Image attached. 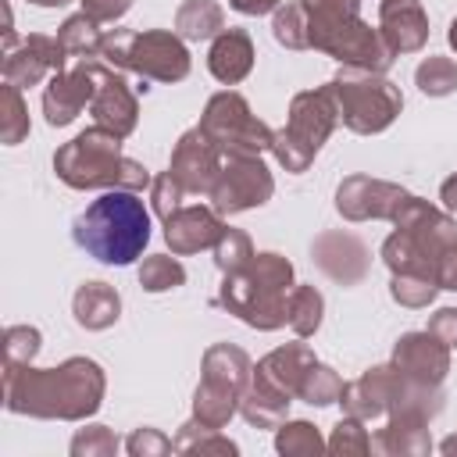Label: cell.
Returning a JSON list of instances; mask_svg holds the SVG:
<instances>
[{"mask_svg":"<svg viewBox=\"0 0 457 457\" xmlns=\"http://www.w3.org/2000/svg\"><path fill=\"white\" fill-rule=\"evenodd\" d=\"M104 368L93 357H68L57 368L4 364V407L29 418L86 421L104 403Z\"/></svg>","mask_w":457,"mask_h":457,"instance_id":"obj_1","label":"cell"},{"mask_svg":"<svg viewBox=\"0 0 457 457\" xmlns=\"http://www.w3.org/2000/svg\"><path fill=\"white\" fill-rule=\"evenodd\" d=\"M71 239L100 264H132L150 243V211L132 189H104L71 225Z\"/></svg>","mask_w":457,"mask_h":457,"instance_id":"obj_2","label":"cell"},{"mask_svg":"<svg viewBox=\"0 0 457 457\" xmlns=\"http://www.w3.org/2000/svg\"><path fill=\"white\" fill-rule=\"evenodd\" d=\"M300 7L307 14L311 50H321L346 68L389 71L396 54L386 46L382 32L361 18V0H300Z\"/></svg>","mask_w":457,"mask_h":457,"instance_id":"obj_3","label":"cell"},{"mask_svg":"<svg viewBox=\"0 0 457 457\" xmlns=\"http://www.w3.org/2000/svg\"><path fill=\"white\" fill-rule=\"evenodd\" d=\"M289 293H293V264L282 253H253L246 268L221 275L218 307L246 321L250 328L275 332L289 321Z\"/></svg>","mask_w":457,"mask_h":457,"instance_id":"obj_4","label":"cell"},{"mask_svg":"<svg viewBox=\"0 0 457 457\" xmlns=\"http://www.w3.org/2000/svg\"><path fill=\"white\" fill-rule=\"evenodd\" d=\"M54 171L71 189H132V193H143L154 182L139 161L121 154V136L96 125V121L54 154Z\"/></svg>","mask_w":457,"mask_h":457,"instance_id":"obj_5","label":"cell"},{"mask_svg":"<svg viewBox=\"0 0 457 457\" xmlns=\"http://www.w3.org/2000/svg\"><path fill=\"white\" fill-rule=\"evenodd\" d=\"M100 61L121 71H136L143 82H179L193 68L186 39L168 29H146V32L111 29L104 32Z\"/></svg>","mask_w":457,"mask_h":457,"instance_id":"obj_6","label":"cell"},{"mask_svg":"<svg viewBox=\"0 0 457 457\" xmlns=\"http://www.w3.org/2000/svg\"><path fill=\"white\" fill-rule=\"evenodd\" d=\"M339 125V104L332 93V82L318 86V89H303L289 100V118L282 129H275L271 139V154L275 161L300 175L311 168L314 154L325 146V139L332 136V129Z\"/></svg>","mask_w":457,"mask_h":457,"instance_id":"obj_7","label":"cell"},{"mask_svg":"<svg viewBox=\"0 0 457 457\" xmlns=\"http://www.w3.org/2000/svg\"><path fill=\"white\" fill-rule=\"evenodd\" d=\"M336 104H339V121L357 132V136H375L386 132L396 114L403 111V93L393 86L382 71H364V68H346L328 79Z\"/></svg>","mask_w":457,"mask_h":457,"instance_id":"obj_8","label":"cell"},{"mask_svg":"<svg viewBox=\"0 0 457 457\" xmlns=\"http://www.w3.org/2000/svg\"><path fill=\"white\" fill-rule=\"evenodd\" d=\"M200 129L214 139V146L225 157H261L271 150V139H275V129H268L250 111L246 96L236 89H221L207 100L200 114Z\"/></svg>","mask_w":457,"mask_h":457,"instance_id":"obj_9","label":"cell"},{"mask_svg":"<svg viewBox=\"0 0 457 457\" xmlns=\"http://www.w3.org/2000/svg\"><path fill=\"white\" fill-rule=\"evenodd\" d=\"M271 193H275V179L261 157H225L207 196H211V207L221 218H228V214L268 204Z\"/></svg>","mask_w":457,"mask_h":457,"instance_id":"obj_10","label":"cell"},{"mask_svg":"<svg viewBox=\"0 0 457 457\" xmlns=\"http://www.w3.org/2000/svg\"><path fill=\"white\" fill-rule=\"evenodd\" d=\"M100 57H79L71 61L68 68L54 71L43 86V114H46V125L61 129V125H71L89 104H93V93H96V82H100Z\"/></svg>","mask_w":457,"mask_h":457,"instance_id":"obj_11","label":"cell"},{"mask_svg":"<svg viewBox=\"0 0 457 457\" xmlns=\"http://www.w3.org/2000/svg\"><path fill=\"white\" fill-rule=\"evenodd\" d=\"M221 164H225V154L214 146V139L196 125V129H186L182 136H179V143H175V150H171V164H168V171H171V179L186 189V193H211V186H214V179H218V171H221Z\"/></svg>","mask_w":457,"mask_h":457,"instance_id":"obj_12","label":"cell"},{"mask_svg":"<svg viewBox=\"0 0 457 457\" xmlns=\"http://www.w3.org/2000/svg\"><path fill=\"white\" fill-rule=\"evenodd\" d=\"M407 200V189L386 179H371V175H350L339 182L336 189V211L346 221H393V214L400 211V204Z\"/></svg>","mask_w":457,"mask_h":457,"instance_id":"obj_13","label":"cell"},{"mask_svg":"<svg viewBox=\"0 0 457 457\" xmlns=\"http://www.w3.org/2000/svg\"><path fill=\"white\" fill-rule=\"evenodd\" d=\"M68 54L61 46L57 36H43V32H32L25 36L18 46H11L4 54V82L25 89V86H39L43 79H50L54 71L68 68Z\"/></svg>","mask_w":457,"mask_h":457,"instance_id":"obj_14","label":"cell"},{"mask_svg":"<svg viewBox=\"0 0 457 457\" xmlns=\"http://www.w3.org/2000/svg\"><path fill=\"white\" fill-rule=\"evenodd\" d=\"M89 114H93L96 125L118 132L121 139L132 136V129H136V121H139V100H136V89H129V82H125V79L118 75V68H111L107 61L100 64V82H96Z\"/></svg>","mask_w":457,"mask_h":457,"instance_id":"obj_15","label":"cell"},{"mask_svg":"<svg viewBox=\"0 0 457 457\" xmlns=\"http://www.w3.org/2000/svg\"><path fill=\"white\" fill-rule=\"evenodd\" d=\"M393 364L425 386H443L446 371H450V346L443 339H436L428 328L421 332H403L393 346Z\"/></svg>","mask_w":457,"mask_h":457,"instance_id":"obj_16","label":"cell"},{"mask_svg":"<svg viewBox=\"0 0 457 457\" xmlns=\"http://www.w3.org/2000/svg\"><path fill=\"white\" fill-rule=\"evenodd\" d=\"M311 257L332 282H343V286H357L371 271L368 246L350 232H321L311 246Z\"/></svg>","mask_w":457,"mask_h":457,"instance_id":"obj_17","label":"cell"},{"mask_svg":"<svg viewBox=\"0 0 457 457\" xmlns=\"http://www.w3.org/2000/svg\"><path fill=\"white\" fill-rule=\"evenodd\" d=\"M228 225L221 221V214L214 207H204V204H182L168 221H164V243L171 246V253L186 257V253H196V250H207L221 239Z\"/></svg>","mask_w":457,"mask_h":457,"instance_id":"obj_18","label":"cell"},{"mask_svg":"<svg viewBox=\"0 0 457 457\" xmlns=\"http://www.w3.org/2000/svg\"><path fill=\"white\" fill-rule=\"evenodd\" d=\"M378 32L393 54H414L428 43V14L418 0H382Z\"/></svg>","mask_w":457,"mask_h":457,"instance_id":"obj_19","label":"cell"},{"mask_svg":"<svg viewBox=\"0 0 457 457\" xmlns=\"http://www.w3.org/2000/svg\"><path fill=\"white\" fill-rule=\"evenodd\" d=\"M318 364L314 350L307 343H286V346H275L271 353H264L257 364H253V378L286 393V396H296L307 371Z\"/></svg>","mask_w":457,"mask_h":457,"instance_id":"obj_20","label":"cell"},{"mask_svg":"<svg viewBox=\"0 0 457 457\" xmlns=\"http://www.w3.org/2000/svg\"><path fill=\"white\" fill-rule=\"evenodd\" d=\"M253 68V39L246 29H221L207 50V71L221 86H236Z\"/></svg>","mask_w":457,"mask_h":457,"instance_id":"obj_21","label":"cell"},{"mask_svg":"<svg viewBox=\"0 0 457 457\" xmlns=\"http://www.w3.org/2000/svg\"><path fill=\"white\" fill-rule=\"evenodd\" d=\"M371 450L386 457H425L432 453L428 421L414 414H389L386 425L371 436Z\"/></svg>","mask_w":457,"mask_h":457,"instance_id":"obj_22","label":"cell"},{"mask_svg":"<svg viewBox=\"0 0 457 457\" xmlns=\"http://www.w3.org/2000/svg\"><path fill=\"white\" fill-rule=\"evenodd\" d=\"M71 314L82 328L89 332H100V328H111L118 318H121V296L114 286L107 282H82L71 296Z\"/></svg>","mask_w":457,"mask_h":457,"instance_id":"obj_23","label":"cell"},{"mask_svg":"<svg viewBox=\"0 0 457 457\" xmlns=\"http://www.w3.org/2000/svg\"><path fill=\"white\" fill-rule=\"evenodd\" d=\"M200 378L218 382V386H228V389H236V393L243 396L246 386H250V378H253V361L246 357V350H239V346H232V343H214V346H207V353H204V371H200Z\"/></svg>","mask_w":457,"mask_h":457,"instance_id":"obj_24","label":"cell"},{"mask_svg":"<svg viewBox=\"0 0 457 457\" xmlns=\"http://www.w3.org/2000/svg\"><path fill=\"white\" fill-rule=\"evenodd\" d=\"M289 403H293V396H286V393L250 378V386H246V393L239 400V414L253 428H278L289 418Z\"/></svg>","mask_w":457,"mask_h":457,"instance_id":"obj_25","label":"cell"},{"mask_svg":"<svg viewBox=\"0 0 457 457\" xmlns=\"http://www.w3.org/2000/svg\"><path fill=\"white\" fill-rule=\"evenodd\" d=\"M239 400L243 396L236 389L200 378V386L193 393V418L204 421V425H211V428H225L239 414Z\"/></svg>","mask_w":457,"mask_h":457,"instance_id":"obj_26","label":"cell"},{"mask_svg":"<svg viewBox=\"0 0 457 457\" xmlns=\"http://www.w3.org/2000/svg\"><path fill=\"white\" fill-rule=\"evenodd\" d=\"M221 29H225V11L214 0H186L175 11V32L182 39H193V43L214 39Z\"/></svg>","mask_w":457,"mask_h":457,"instance_id":"obj_27","label":"cell"},{"mask_svg":"<svg viewBox=\"0 0 457 457\" xmlns=\"http://www.w3.org/2000/svg\"><path fill=\"white\" fill-rule=\"evenodd\" d=\"M171 450L175 453H239V446L228 439V436H221V428H211V425H204V421H196V418H189L179 432H175V439H171Z\"/></svg>","mask_w":457,"mask_h":457,"instance_id":"obj_28","label":"cell"},{"mask_svg":"<svg viewBox=\"0 0 457 457\" xmlns=\"http://www.w3.org/2000/svg\"><path fill=\"white\" fill-rule=\"evenodd\" d=\"M57 39H61L64 54H68L71 61H79V57H100L104 32H100V21H93L89 14H71V18H64V25L57 29Z\"/></svg>","mask_w":457,"mask_h":457,"instance_id":"obj_29","label":"cell"},{"mask_svg":"<svg viewBox=\"0 0 457 457\" xmlns=\"http://www.w3.org/2000/svg\"><path fill=\"white\" fill-rule=\"evenodd\" d=\"M321 314H325V296L314 289V286H293L289 293V328L296 332V339H307L318 332L321 325Z\"/></svg>","mask_w":457,"mask_h":457,"instance_id":"obj_30","label":"cell"},{"mask_svg":"<svg viewBox=\"0 0 457 457\" xmlns=\"http://www.w3.org/2000/svg\"><path fill=\"white\" fill-rule=\"evenodd\" d=\"M275 450L282 457H314L321 450H328V439H321V432L311 421H282L275 428Z\"/></svg>","mask_w":457,"mask_h":457,"instance_id":"obj_31","label":"cell"},{"mask_svg":"<svg viewBox=\"0 0 457 457\" xmlns=\"http://www.w3.org/2000/svg\"><path fill=\"white\" fill-rule=\"evenodd\" d=\"M186 282V268L179 261V253H150L143 257L139 264V286L146 293H168V289H179Z\"/></svg>","mask_w":457,"mask_h":457,"instance_id":"obj_32","label":"cell"},{"mask_svg":"<svg viewBox=\"0 0 457 457\" xmlns=\"http://www.w3.org/2000/svg\"><path fill=\"white\" fill-rule=\"evenodd\" d=\"M29 136V107L21 100V89L4 82L0 86V139L4 146H18Z\"/></svg>","mask_w":457,"mask_h":457,"instance_id":"obj_33","label":"cell"},{"mask_svg":"<svg viewBox=\"0 0 457 457\" xmlns=\"http://www.w3.org/2000/svg\"><path fill=\"white\" fill-rule=\"evenodd\" d=\"M271 36L275 43H282L286 50H311V39H307V14L296 4H278L275 14H271Z\"/></svg>","mask_w":457,"mask_h":457,"instance_id":"obj_34","label":"cell"},{"mask_svg":"<svg viewBox=\"0 0 457 457\" xmlns=\"http://www.w3.org/2000/svg\"><path fill=\"white\" fill-rule=\"evenodd\" d=\"M414 82L425 96H450L457 93V61L432 54L414 68Z\"/></svg>","mask_w":457,"mask_h":457,"instance_id":"obj_35","label":"cell"},{"mask_svg":"<svg viewBox=\"0 0 457 457\" xmlns=\"http://www.w3.org/2000/svg\"><path fill=\"white\" fill-rule=\"evenodd\" d=\"M343 378L328 368V364H314L311 371H307V378H303V386H300V400L303 403H311V407H328V403H339V396H343Z\"/></svg>","mask_w":457,"mask_h":457,"instance_id":"obj_36","label":"cell"},{"mask_svg":"<svg viewBox=\"0 0 457 457\" xmlns=\"http://www.w3.org/2000/svg\"><path fill=\"white\" fill-rule=\"evenodd\" d=\"M211 250H214V264H218L221 275H232V271L246 268L250 257H253V243H250V236L239 232V228H225L221 239H218Z\"/></svg>","mask_w":457,"mask_h":457,"instance_id":"obj_37","label":"cell"},{"mask_svg":"<svg viewBox=\"0 0 457 457\" xmlns=\"http://www.w3.org/2000/svg\"><path fill=\"white\" fill-rule=\"evenodd\" d=\"M43 336L32 325H7L4 328V364H32L39 353Z\"/></svg>","mask_w":457,"mask_h":457,"instance_id":"obj_38","label":"cell"},{"mask_svg":"<svg viewBox=\"0 0 457 457\" xmlns=\"http://www.w3.org/2000/svg\"><path fill=\"white\" fill-rule=\"evenodd\" d=\"M328 450L332 453H343V457H350V453H371V436H368V428H364V421L361 418H339L336 421V428H332V436H328Z\"/></svg>","mask_w":457,"mask_h":457,"instance_id":"obj_39","label":"cell"},{"mask_svg":"<svg viewBox=\"0 0 457 457\" xmlns=\"http://www.w3.org/2000/svg\"><path fill=\"white\" fill-rule=\"evenodd\" d=\"M436 293H439V286L421 275H393L389 278V296L403 307H428L436 300Z\"/></svg>","mask_w":457,"mask_h":457,"instance_id":"obj_40","label":"cell"},{"mask_svg":"<svg viewBox=\"0 0 457 457\" xmlns=\"http://www.w3.org/2000/svg\"><path fill=\"white\" fill-rule=\"evenodd\" d=\"M118 446H121V439L107 425H86L71 436L75 457H111V453H118Z\"/></svg>","mask_w":457,"mask_h":457,"instance_id":"obj_41","label":"cell"},{"mask_svg":"<svg viewBox=\"0 0 457 457\" xmlns=\"http://www.w3.org/2000/svg\"><path fill=\"white\" fill-rule=\"evenodd\" d=\"M182 196H186V189L171 179V171H164V175H157V179L150 182V204H154V214H157L161 221H168V218L182 207Z\"/></svg>","mask_w":457,"mask_h":457,"instance_id":"obj_42","label":"cell"},{"mask_svg":"<svg viewBox=\"0 0 457 457\" xmlns=\"http://www.w3.org/2000/svg\"><path fill=\"white\" fill-rule=\"evenodd\" d=\"M125 450H129L132 457H157V453H171V439H168L161 428L143 425V428H136V432L125 439Z\"/></svg>","mask_w":457,"mask_h":457,"instance_id":"obj_43","label":"cell"},{"mask_svg":"<svg viewBox=\"0 0 457 457\" xmlns=\"http://www.w3.org/2000/svg\"><path fill=\"white\" fill-rule=\"evenodd\" d=\"M436 339H443L450 350H457V307H439L432 318H428V325H425Z\"/></svg>","mask_w":457,"mask_h":457,"instance_id":"obj_44","label":"cell"},{"mask_svg":"<svg viewBox=\"0 0 457 457\" xmlns=\"http://www.w3.org/2000/svg\"><path fill=\"white\" fill-rule=\"evenodd\" d=\"M82 4V14H89L93 21H118V18H125L129 14V7H132V0H79Z\"/></svg>","mask_w":457,"mask_h":457,"instance_id":"obj_45","label":"cell"},{"mask_svg":"<svg viewBox=\"0 0 457 457\" xmlns=\"http://www.w3.org/2000/svg\"><path fill=\"white\" fill-rule=\"evenodd\" d=\"M278 4L282 0H228V7L239 14H275Z\"/></svg>","mask_w":457,"mask_h":457,"instance_id":"obj_46","label":"cell"},{"mask_svg":"<svg viewBox=\"0 0 457 457\" xmlns=\"http://www.w3.org/2000/svg\"><path fill=\"white\" fill-rule=\"evenodd\" d=\"M439 200H443L446 211H457V171L439 186Z\"/></svg>","mask_w":457,"mask_h":457,"instance_id":"obj_47","label":"cell"},{"mask_svg":"<svg viewBox=\"0 0 457 457\" xmlns=\"http://www.w3.org/2000/svg\"><path fill=\"white\" fill-rule=\"evenodd\" d=\"M439 453H457V436H446V439L439 443Z\"/></svg>","mask_w":457,"mask_h":457,"instance_id":"obj_48","label":"cell"},{"mask_svg":"<svg viewBox=\"0 0 457 457\" xmlns=\"http://www.w3.org/2000/svg\"><path fill=\"white\" fill-rule=\"evenodd\" d=\"M29 4H36V7H64L71 0H29Z\"/></svg>","mask_w":457,"mask_h":457,"instance_id":"obj_49","label":"cell"},{"mask_svg":"<svg viewBox=\"0 0 457 457\" xmlns=\"http://www.w3.org/2000/svg\"><path fill=\"white\" fill-rule=\"evenodd\" d=\"M446 39H450V46H453V50H457V18H453V21H450V32H446Z\"/></svg>","mask_w":457,"mask_h":457,"instance_id":"obj_50","label":"cell"}]
</instances>
